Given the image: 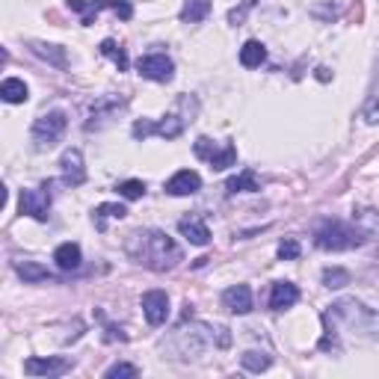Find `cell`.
Wrapping results in <instances>:
<instances>
[{"label": "cell", "mask_w": 379, "mask_h": 379, "mask_svg": "<svg viewBox=\"0 0 379 379\" xmlns=\"http://www.w3.org/2000/svg\"><path fill=\"white\" fill-rule=\"evenodd\" d=\"M124 252H128L136 264H143L146 270H154V273L175 270V266L184 261V249H181L166 231H158V229L134 231L128 237V243H124Z\"/></svg>", "instance_id": "obj_1"}, {"label": "cell", "mask_w": 379, "mask_h": 379, "mask_svg": "<svg viewBox=\"0 0 379 379\" xmlns=\"http://www.w3.org/2000/svg\"><path fill=\"white\" fill-rule=\"evenodd\" d=\"M195 110H199V101H195L193 95H181L172 113L160 116L158 122H151V119H139V122H134L131 134H134L136 139H146V136H163V139H178L181 134L187 131V124L193 122Z\"/></svg>", "instance_id": "obj_2"}, {"label": "cell", "mask_w": 379, "mask_h": 379, "mask_svg": "<svg viewBox=\"0 0 379 379\" xmlns=\"http://www.w3.org/2000/svg\"><path fill=\"white\" fill-rule=\"evenodd\" d=\"M323 317L332 320L335 326L359 335V338L379 341V311H373V308H368L359 300H338V302H332L329 311Z\"/></svg>", "instance_id": "obj_3"}, {"label": "cell", "mask_w": 379, "mask_h": 379, "mask_svg": "<svg viewBox=\"0 0 379 379\" xmlns=\"http://www.w3.org/2000/svg\"><path fill=\"white\" fill-rule=\"evenodd\" d=\"M368 237H364L359 229H349L341 219H323L314 229V246L323 252H347L361 246Z\"/></svg>", "instance_id": "obj_4"}, {"label": "cell", "mask_w": 379, "mask_h": 379, "mask_svg": "<svg viewBox=\"0 0 379 379\" xmlns=\"http://www.w3.org/2000/svg\"><path fill=\"white\" fill-rule=\"evenodd\" d=\"M178 344H181V356H184V359H193L195 353H202V349H207L210 344L229 347V344H231V335H229V329H222V326L193 323L190 329H184V326L178 329Z\"/></svg>", "instance_id": "obj_5"}, {"label": "cell", "mask_w": 379, "mask_h": 379, "mask_svg": "<svg viewBox=\"0 0 379 379\" xmlns=\"http://www.w3.org/2000/svg\"><path fill=\"white\" fill-rule=\"evenodd\" d=\"M65 128H68L65 110H51V113H41V116L33 122L30 136H33V143H36L39 151H48V148H53V146H57L60 139H63Z\"/></svg>", "instance_id": "obj_6"}, {"label": "cell", "mask_w": 379, "mask_h": 379, "mask_svg": "<svg viewBox=\"0 0 379 379\" xmlns=\"http://www.w3.org/2000/svg\"><path fill=\"white\" fill-rule=\"evenodd\" d=\"M18 210H21V214H27V217L39 219V222H48V217H51V193H48V184L45 187H36V190H21Z\"/></svg>", "instance_id": "obj_7"}, {"label": "cell", "mask_w": 379, "mask_h": 379, "mask_svg": "<svg viewBox=\"0 0 379 379\" xmlns=\"http://www.w3.org/2000/svg\"><path fill=\"white\" fill-rule=\"evenodd\" d=\"M136 72H139V77H146V80L169 83L175 77V63L166 57V53H148V57H139Z\"/></svg>", "instance_id": "obj_8"}, {"label": "cell", "mask_w": 379, "mask_h": 379, "mask_svg": "<svg viewBox=\"0 0 379 379\" xmlns=\"http://www.w3.org/2000/svg\"><path fill=\"white\" fill-rule=\"evenodd\" d=\"M75 368V361L72 359H65V356H48V359H27L24 361V373L27 376H63Z\"/></svg>", "instance_id": "obj_9"}, {"label": "cell", "mask_w": 379, "mask_h": 379, "mask_svg": "<svg viewBox=\"0 0 379 379\" xmlns=\"http://www.w3.org/2000/svg\"><path fill=\"white\" fill-rule=\"evenodd\" d=\"M60 172H63V184L68 187H80L86 181V166H83V151L80 148H65L60 158Z\"/></svg>", "instance_id": "obj_10"}, {"label": "cell", "mask_w": 379, "mask_h": 379, "mask_svg": "<svg viewBox=\"0 0 379 379\" xmlns=\"http://www.w3.org/2000/svg\"><path fill=\"white\" fill-rule=\"evenodd\" d=\"M124 104H128L124 98H119V101H116V98H98V101L92 104V110H89V122L83 124V128H86L89 134H92V131H101L104 124H107L110 119H113Z\"/></svg>", "instance_id": "obj_11"}, {"label": "cell", "mask_w": 379, "mask_h": 379, "mask_svg": "<svg viewBox=\"0 0 379 379\" xmlns=\"http://www.w3.org/2000/svg\"><path fill=\"white\" fill-rule=\"evenodd\" d=\"M143 314L151 326H163L169 317V297L166 290H146L143 293Z\"/></svg>", "instance_id": "obj_12"}, {"label": "cell", "mask_w": 379, "mask_h": 379, "mask_svg": "<svg viewBox=\"0 0 379 379\" xmlns=\"http://www.w3.org/2000/svg\"><path fill=\"white\" fill-rule=\"evenodd\" d=\"M163 190L169 195H195L202 190V175L193 172V169H181V172H175L169 181H166Z\"/></svg>", "instance_id": "obj_13"}, {"label": "cell", "mask_w": 379, "mask_h": 379, "mask_svg": "<svg viewBox=\"0 0 379 379\" xmlns=\"http://www.w3.org/2000/svg\"><path fill=\"white\" fill-rule=\"evenodd\" d=\"M222 308L231 314H249L252 311V288L231 285L229 290H222Z\"/></svg>", "instance_id": "obj_14"}, {"label": "cell", "mask_w": 379, "mask_h": 379, "mask_svg": "<svg viewBox=\"0 0 379 379\" xmlns=\"http://www.w3.org/2000/svg\"><path fill=\"white\" fill-rule=\"evenodd\" d=\"M178 231L184 234L193 246H207V243H210V229L205 226V219L195 217V214H190V217L181 219V222H178Z\"/></svg>", "instance_id": "obj_15"}, {"label": "cell", "mask_w": 379, "mask_h": 379, "mask_svg": "<svg viewBox=\"0 0 379 379\" xmlns=\"http://www.w3.org/2000/svg\"><path fill=\"white\" fill-rule=\"evenodd\" d=\"M300 302V288L293 282H276L270 290V308L273 311H288Z\"/></svg>", "instance_id": "obj_16"}, {"label": "cell", "mask_w": 379, "mask_h": 379, "mask_svg": "<svg viewBox=\"0 0 379 379\" xmlns=\"http://www.w3.org/2000/svg\"><path fill=\"white\" fill-rule=\"evenodd\" d=\"M15 273L24 278L27 285H41V282H53V273L48 266H41L39 261H15Z\"/></svg>", "instance_id": "obj_17"}, {"label": "cell", "mask_w": 379, "mask_h": 379, "mask_svg": "<svg viewBox=\"0 0 379 379\" xmlns=\"http://www.w3.org/2000/svg\"><path fill=\"white\" fill-rule=\"evenodd\" d=\"M53 261H57V266L63 273H75L77 266H80V261H83V252H80V246L77 243H60L57 246V252H53Z\"/></svg>", "instance_id": "obj_18"}, {"label": "cell", "mask_w": 379, "mask_h": 379, "mask_svg": "<svg viewBox=\"0 0 379 379\" xmlns=\"http://www.w3.org/2000/svg\"><path fill=\"white\" fill-rule=\"evenodd\" d=\"M124 217H128V207L119 205V202H104V205H98L92 210V222H95L98 231H107L110 219H124Z\"/></svg>", "instance_id": "obj_19"}, {"label": "cell", "mask_w": 379, "mask_h": 379, "mask_svg": "<svg viewBox=\"0 0 379 379\" xmlns=\"http://www.w3.org/2000/svg\"><path fill=\"white\" fill-rule=\"evenodd\" d=\"M30 51L36 53V57L48 60L51 65H57V68H68L65 48H60V45H48V41H30Z\"/></svg>", "instance_id": "obj_20"}, {"label": "cell", "mask_w": 379, "mask_h": 379, "mask_svg": "<svg viewBox=\"0 0 379 379\" xmlns=\"http://www.w3.org/2000/svg\"><path fill=\"white\" fill-rule=\"evenodd\" d=\"M0 98H4L6 104H24L27 98H30V89H27V83L18 80V77H6L0 83Z\"/></svg>", "instance_id": "obj_21"}, {"label": "cell", "mask_w": 379, "mask_h": 379, "mask_svg": "<svg viewBox=\"0 0 379 379\" xmlns=\"http://www.w3.org/2000/svg\"><path fill=\"white\" fill-rule=\"evenodd\" d=\"M226 190L229 193H258L261 190V181L255 169H243L240 175H231L226 181Z\"/></svg>", "instance_id": "obj_22"}, {"label": "cell", "mask_w": 379, "mask_h": 379, "mask_svg": "<svg viewBox=\"0 0 379 379\" xmlns=\"http://www.w3.org/2000/svg\"><path fill=\"white\" fill-rule=\"evenodd\" d=\"M353 222H356V229L364 237L379 234V210H373V207H356L353 210Z\"/></svg>", "instance_id": "obj_23"}, {"label": "cell", "mask_w": 379, "mask_h": 379, "mask_svg": "<svg viewBox=\"0 0 379 379\" xmlns=\"http://www.w3.org/2000/svg\"><path fill=\"white\" fill-rule=\"evenodd\" d=\"M264 60H266V48L261 45L258 39L243 41V48H240V65L243 68H261Z\"/></svg>", "instance_id": "obj_24"}, {"label": "cell", "mask_w": 379, "mask_h": 379, "mask_svg": "<svg viewBox=\"0 0 379 379\" xmlns=\"http://www.w3.org/2000/svg\"><path fill=\"white\" fill-rule=\"evenodd\" d=\"M207 12H210V0H184V6H181L178 18L184 21V24H199V21L207 18Z\"/></svg>", "instance_id": "obj_25"}, {"label": "cell", "mask_w": 379, "mask_h": 379, "mask_svg": "<svg viewBox=\"0 0 379 379\" xmlns=\"http://www.w3.org/2000/svg\"><path fill=\"white\" fill-rule=\"evenodd\" d=\"M101 53H104L107 60L116 63L119 72H128V65H131V63H128V53H124V48L119 45L116 39H104V41H101Z\"/></svg>", "instance_id": "obj_26"}, {"label": "cell", "mask_w": 379, "mask_h": 379, "mask_svg": "<svg viewBox=\"0 0 379 379\" xmlns=\"http://www.w3.org/2000/svg\"><path fill=\"white\" fill-rule=\"evenodd\" d=\"M240 364L249 371V373H261V371H266L273 364V359L266 356V353H258V349H246V353L240 356Z\"/></svg>", "instance_id": "obj_27"}, {"label": "cell", "mask_w": 379, "mask_h": 379, "mask_svg": "<svg viewBox=\"0 0 379 379\" xmlns=\"http://www.w3.org/2000/svg\"><path fill=\"white\" fill-rule=\"evenodd\" d=\"M237 163V146L231 143H222V148L217 151V158L210 160V169H217V172H222V169H229V166H234Z\"/></svg>", "instance_id": "obj_28"}, {"label": "cell", "mask_w": 379, "mask_h": 379, "mask_svg": "<svg viewBox=\"0 0 379 379\" xmlns=\"http://www.w3.org/2000/svg\"><path fill=\"white\" fill-rule=\"evenodd\" d=\"M119 195L122 199H128V202H136V199H143L146 195V181H139V178H128V181H119Z\"/></svg>", "instance_id": "obj_29"}, {"label": "cell", "mask_w": 379, "mask_h": 379, "mask_svg": "<svg viewBox=\"0 0 379 379\" xmlns=\"http://www.w3.org/2000/svg\"><path fill=\"white\" fill-rule=\"evenodd\" d=\"M323 285H326L329 290H338V288L349 285V273L344 270V266H326V270H323Z\"/></svg>", "instance_id": "obj_30"}, {"label": "cell", "mask_w": 379, "mask_h": 379, "mask_svg": "<svg viewBox=\"0 0 379 379\" xmlns=\"http://www.w3.org/2000/svg\"><path fill=\"white\" fill-rule=\"evenodd\" d=\"M134 379V376H139V368L136 364H128V361H116V364H110V368L104 371V379Z\"/></svg>", "instance_id": "obj_31"}, {"label": "cell", "mask_w": 379, "mask_h": 379, "mask_svg": "<svg viewBox=\"0 0 379 379\" xmlns=\"http://www.w3.org/2000/svg\"><path fill=\"white\" fill-rule=\"evenodd\" d=\"M193 151H195V158L199 160H214L217 158V151H219V146L214 143V139H207V136H199L195 139V146H193Z\"/></svg>", "instance_id": "obj_32"}, {"label": "cell", "mask_w": 379, "mask_h": 379, "mask_svg": "<svg viewBox=\"0 0 379 379\" xmlns=\"http://www.w3.org/2000/svg\"><path fill=\"white\" fill-rule=\"evenodd\" d=\"M300 255H302V246H300L297 237H285V240L278 243V258L282 261H297Z\"/></svg>", "instance_id": "obj_33"}, {"label": "cell", "mask_w": 379, "mask_h": 379, "mask_svg": "<svg viewBox=\"0 0 379 379\" xmlns=\"http://www.w3.org/2000/svg\"><path fill=\"white\" fill-rule=\"evenodd\" d=\"M110 9H113L122 21H131V18H134V6H131V0H110Z\"/></svg>", "instance_id": "obj_34"}, {"label": "cell", "mask_w": 379, "mask_h": 379, "mask_svg": "<svg viewBox=\"0 0 379 379\" xmlns=\"http://www.w3.org/2000/svg\"><path fill=\"white\" fill-rule=\"evenodd\" d=\"M252 6H255V0H243V6H240V9H231V12H229V24H231V27H237V24H243V18H246V12H249Z\"/></svg>", "instance_id": "obj_35"}, {"label": "cell", "mask_w": 379, "mask_h": 379, "mask_svg": "<svg viewBox=\"0 0 379 379\" xmlns=\"http://www.w3.org/2000/svg\"><path fill=\"white\" fill-rule=\"evenodd\" d=\"M373 266H376V276H379V255H376V264Z\"/></svg>", "instance_id": "obj_36"}]
</instances>
